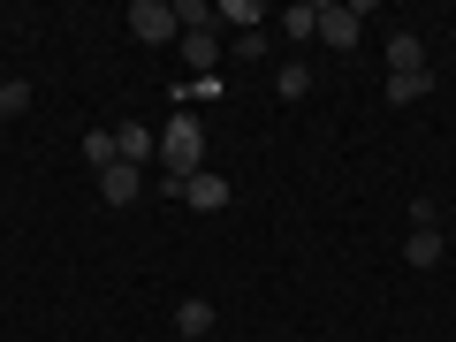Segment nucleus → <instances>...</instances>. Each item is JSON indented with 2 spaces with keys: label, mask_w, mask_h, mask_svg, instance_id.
Instances as JSON below:
<instances>
[{
  "label": "nucleus",
  "mask_w": 456,
  "mask_h": 342,
  "mask_svg": "<svg viewBox=\"0 0 456 342\" xmlns=\"http://www.w3.org/2000/svg\"><path fill=\"white\" fill-rule=\"evenodd\" d=\"M198 167H206V122H198L191 107H175V114H167V130H160V175L191 183Z\"/></svg>",
  "instance_id": "1"
},
{
  "label": "nucleus",
  "mask_w": 456,
  "mask_h": 342,
  "mask_svg": "<svg viewBox=\"0 0 456 342\" xmlns=\"http://www.w3.org/2000/svg\"><path fill=\"white\" fill-rule=\"evenodd\" d=\"M373 16L365 0H320V46H335V53H350L358 46V23Z\"/></svg>",
  "instance_id": "2"
},
{
  "label": "nucleus",
  "mask_w": 456,
  "mask_h": 342,
  "mask_svg": "<svg viewBox=\"0 0 456 342\" xmlns=\"http://www.w3.org/2000/svg\"><path fill=\"white\" fill-rule=\"evenodd\" d=\"M130 38L137 46H167V38H183V23H175V8H167V0H130Z\"/></svg>",
  "instance_id": "3"
},
{
  "label": "nucleus",
  "mask_w": 456,
  "mask_h": 342,
  "mask_svg": "<svg viewBox=\"0 0 456 342\" xmlns=\"http://www.w3.org/2000/svg\"><path fill=\"white\" fill-rule=\"evenodd\" d=\"M114 160L122 167H160V137H152L145 122H122V130H114Z\"/></svg>",
  "instance_id": "4"
},
{
  "label": "nucleus",
  "mask_w": 456,
  "mask_h": 342,
  "mask_svg": "<svg viewBox=\"0 0 456 342\" xmlns=\"http://www.w3.org/2000/svg\"><path fill=\"white\" fill-rule=\"evenodd\" d=\"M183 206H191V213H221V206H228V175H213V167H198V175L183 183Z\"/></svg>",
  "instance_id": "5"
},
{
  "label": "nucleus",
  "mask_w": 456,
  "mask_h": 342,
  "mask_svg": "<svg viewBox=\"0 0 456 342\" xmlns=\"http://www.w3.org/2000/svg\"><path fill=\"white\" fill-rule=\"evenodd\" d=\"M99 198H107V206H137V198H145V167H122V160H114L107 175H99Z\"/></svg>",
  "instance_id": "6"
},
{
  "label": "nucleus",
  "mask_w": 456,
  "mask_h": 342,
  "mask_svg": "<svg viewBox=\"0 0 456 342\" xmlns=\"http://www.w3.org/2000/svg\"><path fill=\"white\" fill-rule=\"evenodd\" d=\"M175 46H183V61H191V77H213V61H221V31H213V23L206 31H183Z\"/></svg>",
  "instance_id": "7"
},
{
  "label": "nucleus",
  "mask_w": 456,
  "mask_h": 342,
  "mask_svg": "<svg viewBox=\"0 0 456 342\" xmlns=\"http://www.w3.org/2000/svg\"><path fill=\"white\" fill-rule=\"evenodd\" d=\"M221 23H236V38L259 31V23H266V0H213V31H221Z\"/></svg>",
  "instance_id": "8"
},
{
  "label": "nucleus",
  "mask_w": 456,
  "mask_h": 342,
  "mask_svg": "<svg viewBox=\"0 0 456 342\" xmlns=\"http://www.w3.org/2000/svg\"><path fill=\"white\" fill-rule=\"evenodd\" d=\"M175 335L183 342H206L213 335V305H206V297H183V305H175Z\"/></svg>",
  "instance_id": "9"
},
{
  "label": "nucleus",
  "mask_w": 456,
  "mask_h": 342,
  "mask_svg": "<svg viewBox=\"0 0 456 342\" xmlns=\"http://www.w3.org/2000/svg\"><path fill=\"white\" fill-rule=\"evenodd\" d=\"M281 31H289V46H297V38H320V0H289V8H281Z\"/></svg>",
  "instance_id": "10"
},
{
  "label": "nucleus",
  "mask_w": 456,
  "mask_h": 342,
  "mask_svg": "<svg viewBox=\"0 0 456 342\" xmlns=\"http://www.w3.org/2000/svg\"><path fill=\"white\" fill-rule=\"evenodd\" d=\"M411 69H426V46H419V31H395L388 38V77H411Z\"/></svg>",
  "instance_id": "11"
},
{
  "label": "nucleus",
  "mask_w": 456,
  "mask_h": 342,
  "mask_svg": "<svg viewBox=\"0 0 456 342\" xmlns=\"http://www.w3.org/2000/svg\"><path fill=\"white\" fill-rule=\"evenodd\" d=\"M380 92H388V107H411V99H426V92H434V69H411V77H388Z\"/></svg>",
  "instance_id": "12"
},
{
  "label": "nucleus",
  "mask_w": 456,
  "mask_h": 342,
  "mask_svg": "<svg viewBox=\"0 0 456 342\" xmlns=\"http://www.w3.org/2000/svg\"><path fill=\"white\" fill-rule=\"evenodd\" d=\"M441 251H449V244H441V228H411V236H403V259L411 266H441Z\"/></svg>",
  "instance_id": "13"
},
{
  "label": "nucleus",
  "mask_w": 456,
  "mask_h": 342,
  "mask_svg": "<svg viewBox=\"0 0 456 342\" xmlns=\"http://www.w3.org/2000/svg\"><path fill=\"white\" fill-rule=\"evenodd\" d=\"M274 92H281V99H289V107H297V99L312 92V69H305V61H281V77H274Z\"/></svg>",
  "instance_id": "14"
},
{
  "label": "nucleus",
  "mask_w": 456,
  "mask_h": 342,
  "mask_svg": "<svg viewBox=\"0 0 456 342\" xmlns=\"http://www.w3.org/2000/svg\"><path fill=\"white\" fill-rule=\"evenodd\" d=\"M84 160H92V175H107V167H114V130H92V137H84Z\"/></svg>",
  "instance_id": "15"
},
{
  "label": "nucleus",
  "mask_w": 456,
  "mask_h": 342,
  "mask_svg": "<svg viewBox=\"0 0 456 342\" xmlns=\"http://www.w3.org/2000/svg\"><path fill=\"white\" fill-rule=\"evenodd\" d=\"M23 107H31V84H23V77H8V84H0V114H8V122H16Z\"/></svg>",
  "instance_id": "16"
},
{
  "label": "nucleus",
  "mask_w": 456,
  "mask_h": 342,
  "mask_svg": "<svg viewBox=\"0 0 456 342\" xmlns=\"http://www.w3.org/2000/svg\"><path fill=\"white\" fill-rule=\"evenodd\" d=\"M175 23H183V31H206V23H213V0H175Z\"/></svg>",
  "instance_id": "17"
},
{
  "label": "nucleus",
  "mask_w": 456,
  "mask_h": 342,
  "mask_svg": "<svg viewBox=\"0 0 456 342\" xmlns=\"http://www.w3.org/2000/svg\"><path fill=\"white\" fill-rule=\"evenodd\" d=\"M228 92V77H191V84H183V99H221Z\"/></svg>",
  "instance_id": "18"
},
{
  "label": "nucleus",
  "mask_w": 456,
  "mask_h": 342,
  "mask_svg": "<svg viewBox=\"0 0 456 342\" xmlns=\"http://www.w3.org/2000/svg\"><path fill=\"white\" fill-rule=\"evenodd\" d=\"M411 228H441V206H434V198H411Z\"/></svg>",
  "instance_id": "19"
},
{
  "label": "nucleus",
  "mask_w": 456,
  "mask_h": 342,
  "mask_svg": "<svg viewBox=\"0 0 456 342\" xmlns=\"http://www.w3.org/2000/svg\"><path fill=\"white\" fill-rule=\"evenodd\" d=\"M0 130H8V114H0Z\"/></svg>",
  "instance_id": "20"
},
{
  "label": "nucleus",
  "mask_w": 456,
  "mask_h": 342,
  "mask_svg": "<svg viewBox=\"0 0 456 342\" xmlns=\"http://www.w3.org/2000/svg\"><path fill=\"white\" fill-rule=\"evenodd\" d=\"M175 342H183V335H175Z\"/></svg>",
  "instance_id": "21"
}]
</instances>
